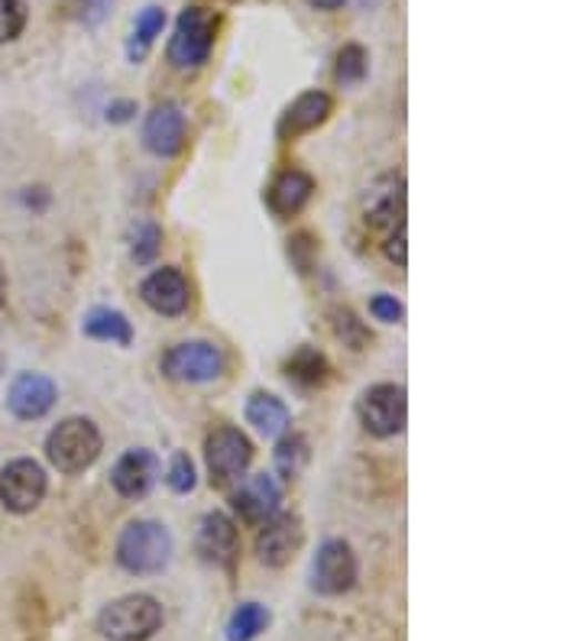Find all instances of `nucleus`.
Segmentation results:
<instances>
[{
	"instance_id": "nucleus-36",
	"label": "nucleus",
	"mask_w": 583,
	"mask_h": 641,
	"mask_svg": "<svg viewBox=\"0 0 583 641\" xmlns=\"http://www.w3.org/2000/svg\"><path fill=\"white\" fill-rule=\"evenodd\" d=\"M3 296H7V282H3V276H0V304H3Z\"/></svg>"
},
{
	"instance_id": "nucleus-14",
	"label": "nucleus",
	"mask_w": 583,
	"mask_h": 641,
	"mask_svg": "<svg viewBox=\"0 0 583 641\" xmlns=\"http://www.w3.org/2000/svg\"><path fill=\"white\" fill-rule=\"evenodd\" d=\"M279 502H282V490H279V483L272 480L270 473L250 477L233 495V509L240 512V519L247 525H263L267 519L279 512Z\"/></svg>"
},
{
	"instance_id": "nucleus-32",
	"label": "nucleus",
	"mask_w": 583,
	"mask_h": 641,
	"mask_svg": "<svg viewBox=\"0 0 583 641\" xmlns=\"http://www.w3.org/2000/svg\"><path fill=\"white\" fill-rule=\"evenodd\" d=\"M111 7H114V0H81V20L98 27L111 13Z\"/></svg>"
},
{
	"instance_id": "nucleus-26",
	"label": "nucleus",
	"mask_w": 583,
	"mask_h": 641,
	"mask_svg": "<svg viewBox=\"0 0 583 641\" xmlns=\"http://www.w3.org/2000/svg\"><path fill=\"white\" fill-rule=\"evenodd\" d=\"M289 379H299V382H309V385H318V382H324V370H328V363H324V357L321 353H314V350H302V353H295L292 360H289Z\"/></svg>"
},
{
	"instance_id": "nucleus-9",
	"label": "nucleus",
	"mask_w": 583,
	"mask_h": 641,
	"mask_svg": "<svg viewBox=\"0 0 583 641\" xmlns=\"http://www.w3.org/2000/svg\"><path fill=\"white\" fill-rule=\"evenodd\" d=\"M356 583V558L353 548L341 538H328L311 564V587L321 597H341Z\"/></svg>"
},
{
	"instance_id": "nucleus-35",
	"label": "nucleus",
	"mask_w": 583,
	"mask_h": 641,
	"mask_svg": "<svg viewBox=\"0 0 583 641\" xmlns=\"http://www.w3.org/2000/svg\"><path fill=\"white\" fill-rule=\"evenodd\" d=\"M311 7H318V10H341L348 0H309Z\"/></svg>"
},
{
	"instance_id": "nucleus-3",
	"label": "nucleus",
	"mask_w": 583,
	"mask_h": 641,
	"mask_svg": "<svg viewBox=\"0 0 583 641\" xmlns=\"http://www.w3.org/2000/svg\"><path fill=\"white\" fill-rule=\"evenodd\" d=\"M162 625V605L147 593H130L114 600L98 615V632L108 641H147Z\"/></svg>"
},
{
	"instance_id": "nucleus-12",
	"label": "nucleus",
	"mask_w": 583,
	"mask_h": 641,
	"mask_svg": "<svg viewBox=\"0 0 583 641\" xmlns=\"http://www.w3.org/2000/svg\"><path fill=\"white\" fill-rule=\"evenodd\" d=\"M302 544V522L295 515H272L257 534V554L270 567H282L292 561V554Z\"/></svg>"
},
{
	"instance_id": "nucleus-13",
	"label": "nucleus",
	"mask_w": 583,
	"mask_h": 641,
	"mask_svg": "<svg viewBox=\"0 0 583 641\" xmlns=\"http://www.w3.org/2000/svg\"><path fill=\"white\" fill-rule=\"evenodd\" d=\"M155 477H159V460L147 448L127 451L111 470V483L123 499H143L155 487Z\"/></svg>"
},
{
	"instance_id": "nucleus-22",
	"label": "nucleus",
	"mask_w": 583,
	"mask_h": 641,
	"mask_svg": "<svg viewBox=\"0 0 583 641\" xmlns=\"http://www.w3.org/2000/svg\"><path fill=\"white\" fill-rule=\"evenodd\" d=\"M162 27H165V10L162 7H143L140 13H137V23H133V37L127 42V56H130V62H140V59H147V52L153 49L155 37L162 33Z\"/></svg>"
},
{
	"instance_id": "nucleus-15",
	"label": "nucleus",
	"mask_w": 583,
	"mask_h": 641,
	"mask_svg": "<svg viewBox=\"0 0 583 641\" xmlns=\"http://www.w3.org/2000/svg\"><path fill=\"white\" fill-rule=\"evenodd\" d=\"M143 143L147 150L169 159L185 147V113L175 104H159L143 123Z\"/></svg>"
},
{
	"instance_id": "nucleus-2",
	"label": "nucleus",
	"mask_w": 583,
	"mask_h": 641,
	"mask_svg": "<svg viewBox=\"0 0 583 641\" xmlns=\"http://www.w3.org/2000/svg\"><path fill=\"white\" fill-rule=\"evenodd\" d=\"M101 453V431L88 418H66L46 438V457L59 473H81Z\"/></svg>"
},
{
	"instance_id": "nucleus-11",
	"label": "nucleus",
	"mask_w": 583,
	"mask_h": 641,
	"mask_svg": "<svg viewBox=\"0 0 583 641\" xmlns=\"http://www.w3.org/2000/svg\"><path fill=\"white\" fill-rule=\"evenodd\" d=\"M56 405V382L42 373H20L7 389V409L20 421H37Z\"/></svg>"
},
{
	"instance_id": "nucleus-17",
	"label": "nucleus",
	"mask_w": 583,
	"mask_h": 641,
	"mask_svg": "<svg viewBox=\"0 0 583 641\" xmlns=\"http://www.w3.org/2000/svg\"><path fill=\"white\" fill-rule=\"evenodd\" d=\"M198 551L204 561L228 567L237 554V525L224 512H211L204 515L201 529H198Z\"/></svg>"
},
{
	"instance_id": "nucleus-25",
	"label": "nucleus",
	"mask_w": 583,
	"mask_h": 641,
	"mask_svg": "<svg viewBox=\"0 0 583 641\" xmlns=\"http://www.w3.org/2000/svg\"><path fill=\"white\" fill-rule=\"evenodd\" d=\"M334 78H338V84H360L363 78H366V52H363V46H356V42H350L344 46L341 52H338V69H334Z\"/></svg>"
},
{
	"instance_id": "nucleus-21",
	"label": "nucleus",
	"mask_w": 583,
	"mask_h": 641,
	"mask_svg": "<svg viewBox=\"0 0 583 641\" xmlns=\"http://www.w3.org/2000/svg\"><path fill=\"white\" fill-rule=\"evenodd\" d=\"M81 331H84L88 338L111 340V343H120V347H130V340H133L130 321H127L120 311H114V308H94V311L84 318Z\"/></svg>"
},
{
	"instance_id": "nucleus-28",
	"label": "nucleus",
	"mask_w": 583,
	"mask_h": 641,
	"mask_svg": "<svg viewBox=\"0 0 583 641\" xmlns=\"http://www.w3.org/2000/svg\"><path fill=\"white\" fill-rule=\"evenodd\" d=\"M159 247H162V230L153 221L137 224V230H133V260L137 263H153Z\"/></svg>"
},
{
	"instance_id": "nucleus-16",
	"label": "nucleus",
	"mask_w": 583,
	"mask_h": 641,
	"mask_svg": "<svg viewBox=\"0 0 583 641\" xmlns=\"http://www.w3.org/2000/svg\"><path fill=\"white\" fill-rule=\"evenodd\" d=\"M363 211H366V224L370 227H402V218H405V182L399 176L380 179L373 189L366 191Z\"/></svg>"
},
{
	"instance_id": "nucleus-5",
	"label": "nucleus",
	"mask_w": 583,
	"mask_h": 641,
	"mask_svg": "<svg viewBox=\"0 0 583 641\" xmlns=\"http://www.w3.org/2000/svg\"><path fill=\"white\" fill-rule=\"evenodd\" d=\"M204 457H208L211 483L214 487H231L233 480H240L247 473V467L253 460V444L237 428H218L204 441Z\"/></svg>"
},
{
	"instance_id": "nucleus-8",
	"label": "nucleus",
	"mask_w": 583,
	"mask_h": 641,
	"mask_svg": "<svg viewBox=\"0 0 583 641\" xmlns=\"http://www.w3.org/2000/svg\"><path fill=\"white\" fill-rule=\"evenodd\" d=\"M360 421L373 438H392L405 428V415H409V402H405V389L392 385V382H380L373 389L363 392L360 405Z\"/></svg>"
},
{
	"instance_id": "nucleus-20",
	"label": "nucleus",
	"mask_w": 583,
	"mask_h": 641,
	"mask_svg": "<svg viewBox=\"0 0 583 641\" xmlns=\"http://www.w3.org/2000/svg\"><path fill=\"white\" fill-rule=\"evenodd\" d=\"M247 421H250L260 434L279 438V434L289 431V409H285L282 399H275L270 392H257V395H250V402H247Z\"/></svg>"
},
{
	"instance_id": "nucleus-18",
	"label": "nucleus",
	"mask_w": 583,
	"mask_h": 641,
	"mask_svg": "<svg viewBox=\"0 0 583 641\" xmlns=\"http://www.w3.org/2000/svg\"><path fill=\"white\" fill-rule=\"evenodd\" d=\"M331 98L324 91H305L299 94L289 111L282 113V123H279V133L282 137H299V133H309L314 127H321L331 113Z\"/></svg>"
},
{
	"instance_id": "nucleus-33",
	"label": "nucleus",
	"mask_w": 583,
	"mask_h": 641,
	"mask_svg": "<svg viewBox=\"0 0 583 641\" xmlns=\"http://www.w3.org/2000/svg\"><path fill=\"white\" fill-rule=\"evenodd\" d=\"M386 257H389V260H392V263L405 266V224L395 227V233L389 237Z\"/></svg>"
},
{
	"instance_id": "nucleus-31",
	"label": "nucleus",
	"mask_w": 583,
	"mask_h": 641,
	"mask_svg": "<svg viewBox=\"0 0 583 641\" xmlns=\"http://www.w3.org/2000/svg\"><path fill=\"white\" fill-rule=\"evenodd\" d=\"M370 314H373L376 321L395 324V321H402V304L395 302L392 296H373V299H370Z\"/></svg>"
},
{
	"instance_id": "nucleus-24",
	"label": "nucleus",
	"mask_w": 583,
	"mask_h": 641,
	"mask_svg": "<svg viewBox=\"0 0 583 641\" xmlns=\"http://www.w3.org/2000/svg\"><path fill=\"white\" fill-rule=\"evenodd\" d=\"M309 463V441L305 434H285L275 448V470L285 477V480H295Z\"/></svg>"
},
{
	"instance_id": "nucleus-29",
	"label": "nucleus",
	"mask_w": 583,
	"mask_h": 641,
	"mask_svg": "<svg viewBox=\"0 0 583 641\" xmlns=\"http://www.w3.org/2000/svg\"><path fill=\"white\" fill-rule=\"evenodd\" d=\"M165 483L172 492H192L194 490V467L189 460V453H175L172 463H169V473H165Z\"/></svg>"
},
{
	"instance_id": "nucleus-19",
	"label": "nucleus",
	"mask_w": 583,
	"mask_h": 641,
	"mask_svg": "<svg viewBox=\"0 0 583 641\" xmlns=\"http://www.w3.org/2000/svg\"><path fill=\"white\" fill-rule=\"evenodd\" d=\"M311 191H314L311 176L299 172V169L282 172V176L272 182V189H270L272 214H279V218H292V214H299V211L309 204Z\"/></svg>"
},
{
	"instance_id": "nucleus-7",
	"label": "nucleus",
	"mask_w": 583,
	"mask_h": 641,
	"mask_svg": "<svg viewBox=\"0 0 583 641\" xmlns=\"http://www.w3.org/2000/svg\"><path fill=\"white\" fill-rule=\"evenodd\" d=\"M224 363L228 360L218 343L189 340V343H175L162 357V373L175 382H211L224 373Z\"/></svg>"
},
{
	"instance_id": "nucleus-30",
	"label": "nucleus",
	"mask_w": 583,
	"mask_h": 641,
	"mask_svg": "<svg viewBox=\"0 0 583 641\" xmlns=\"http://www.w3.org/2000/svg\"><path fill=\"white\" fill-rule=\"evenodd\" d=\"M338 334H341V338H348L350 343H353V350H363V343H366V338H370L350 311H338Z\"/></svg>"
},
{
	"instance_id": "nucleus-23",
	"label": "nucleus",
	"mask_w": 583,
	"mask_h": 641,
	"mask_svg": "<svg viewBox=\"0 0 583 641\" xmlns=\"http://www.w3.org/2000/svg\"><path fill=\"white\" fill-rule=\"evenodd\" d=\"M270 625V609L260 603H240L228 622V641L260 639Z\"/></svg>"
},
{
	"instance_id": "nucleus-4",
	"label": "nucleus",
	"mask_w": 583,
	"mask_h": 641,
	"mask_svg": "<svg viewBox=\"0 0 583 641\" xmlns=\"http://www.w3.org/2000/svg\"><path fill=\"white\" fill-rule=\"evenodd\" d=\"M214 37H218V17L204 7H189L182 10L175 33L169 39V62L175 69H198L208 62L211 49H214Z\"/></svg>"
},
{
	"instance_id": "nucleus-34",
	"label": "nucleus",
	"mask_w": 583,
	"mask_h": 641,
	"mask_svg": "<svg viewBox=\"0 0 583 641\" xmlns=\"http://www.w3.org/2000/svg\"><path fill=\"white\" fill-rule=\"evenodd\" d=\"M133 111H137V104H133V101H120V104H111V108H108V120L123 123V120H130V113Z\"/></svg>"
},
{
	"instance_id": "nucleus-1",
	"label": "nucleus",
	"mask_w": 583,
	"mask_h": 641,
	"mask_svg": "<svg viewBox=\"0 0 583 641\" xmlns=\"http://www.w3.org/2000/svg\"><path fill=\"white\" fill-rule=\"evenodd\" d=\"M169 558H172V534L159 522L150 519L130 522L117 538V564L127 573L150 577L169 564Z\"/></svg>"
},
{
	"instance_id": "nucleus-27",
	"label": "nucleus",
	"mask_w": 583,
	"mask_h": 641,
	"mask_svg": "<svg viewBox=\"0 0 583 641\" xmlns=\"http://www.w3.org/2000/svg\"><path fill=\"white\" fill-rule=\"evenodd\" d=\"M27 30V3L23 0H0V46L13 42Z\"/></svg>"
},
{
	"instance_id": "nucleus-10",
	"label": "nucleus",
	"mask_w": 583,
	"mask_h": 641,
	"mask_svg": "<svg viewBox=\"0 0 583 641\" xmlns=\"http://www.w3.org/2000/svg\"><path fill=\"white\" fill-rule=\"evenodd\" d=\"M140 296H143V302L150 304L155 314H165V318H179L192 304L189 279L182 276V269H172V266L155 269L153 276H147L143 286H140Z\"/></svg>"
},
{
	"instance_id": "nucleus-6",
	"label": "nucleus",
	"mask_w": 583,
	"mask_h": 641,
	"mask_svg": "<svg viewBox=\"0 0 583 641\" xmlns=\"http://www.w3.org/2000/svg\"><path fill=\"white\" fill-rule=\"evenodd\" d=\"M46 490H49L46 470L30 457H17L0 470V502L7 512H17V515L33 512Z\"/></svg>"
}]
</instances>
